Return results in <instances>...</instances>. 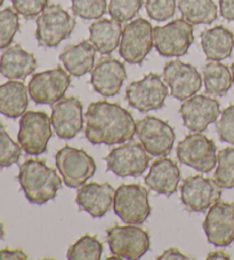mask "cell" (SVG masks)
Returning <instances> with one entry per match:
<instances>
[{
    "label": "cell",
    "mask_w": 234,
    "mask_h": 260,
    "mask_svg": "<svg viewBox=\"0 0 234 260\" xmlns=\"http://www.w3.org/2000/svg\"><path fill=\"white\" fill-rule=\"evenodd\" d=\"M28 92L24 83L19 80L0 85V114L13 119L21 117L29 106Z\"/></svg>",
    "instance_id": "cell-27"
},
{
    "label": "cell",
    "mask_w": 234,
    "mask_h": 260,
    "mask_svg": "<svg viewBox=\"0 0 234 260\" xmlns=\"http://www.w3.org/2000/svg\"><path fill=\"white\" fill-rule=\"evenodd\" d=\"M22 154L20 143L13 140L4 125L0 124V168H8L19 163Z\"/></svg>",
    "instance_id": "cell-33"
},
{
    "label": "cell",
    "mask_w": 234,
    "mask_h": 260,
    "mask_svg": "<svg viewBox=\"0 0 234 260\" xmlns=\"http://www.w3.org/2000/svg\"><path fill=\"white\" fill-rule=\"evenodd\" d=\"M113 210L127 225H142L151 214L148 191L141 185H121L114 192Z\"/></svg>",
    "instance_id": "cell-5"
},
{
    "label": "cell",
    "mask_w": 234,
    "mask_h": 260,
    "mask_svg": "<svg viewBox=\"0 0 234 260\" xmlns=\"http://www.w3.org/2000/svg\"><path fill=\"white\" fill-rule=\"evenodd\" d=\"M4 2H5V0H0V7H2V5L4 4Z\"/></svg>",
    "instance_id": "cell-45"
},
{
    "label": "cell",
    "mask_w": 234,
    "mask_h": 260,
    "mask_svg": "<svg viewBox=\"0 0 234 260\" xmlns=\"http://www.w3.org/2000/svg\"><path fill=\"white\" fill-rule=\"evenodd\" d=\"M153 42L157 52L165 57L185 55L194 42L193 24L184 19H177L164 26L153 28Z\"/></svg>",
    "instance_id": "cell-7"
},
{
    "label": "cell",
    "mask_w": 234,
    "mask_h": 260,
    "mask_svg": "<svg viewBox=\"0 0 234 260\" xmlns=\"http://www.w3.org/2000/svg\"><path fill=\"white\" fill-rule=\"evenodd\" d=\"M102 253L103 244L97 237L86 234L70 246L66 257L70 260H100Z\"/></svg>",
    "instance_id": "cell-30"
},
{
    "label": "cell",
    "mask_w": 234,
    "mask_h": 260,
    "mask_svg": "<svg viewBox=\"0 0 234 260\" xmlns=\"http://www.w3.org/2000/svg\"><path fill=\"white\" fill-rule=\"evenodd\" d=\"M106 234L112 254L120 259H139L150 249L148 233L137 225L113 226Z\"/></svg>",
    "instance_id": "cell-10"
},
{
    "label": "cell",
    "mask_w": 234,
    "mask_h": 260,
    "mask_svg": "<svg viewBox=\"0 0 234 260\" xmlns=\"http://www.w3.org/2000/svg\"><path fill=\"white\" fill-rule=\"evenodd\" d=\"M6 259H17V260H25L28 259V254L22 250H2L0 251V260Z\"/></svg>",
    "instance_id": "cell-40"
},
{
    "label": "cell",
    "mask_w": 234,
    "mask_h": 260,
    "mask_svg": "<svg viewBox=\"0 0 234 260\" xmlns=\"http://www.w3.org/2000/svg\"><path fill=\"white\" fill-rule=\"evenodd\" d=\"M201 47L207 60L223 61L232 55L234 36L223 25L214 26L201 34Z\"/></svg>",
    "instance_id": "cell-26"
},
{
    "label": "cell",
    "mask_w": 234,
    "mask_h": 260,
    "mask_svg": "<svg viewBox=\"0 0 234 260\" xmlns=\"http://www.w3.org/2000/svg\"><path fill=\"white\" fill-rule=\"evenodd\" d=\"M207 259H231V257L227 253L218 251V252H210Z\"/></svg>",
    "instance_id": "cell-42"
},
{
    "label": "cell",
    "mask_w": 234,
    "mask_h": 260,
    "mask_svg": "<svg viewBox=\"0 0 234 260\" xmlns=\"http://www.w3.org/2000/svg\"><path fill=\"white\" fill-rule=\"evenodd\" d=\"M123 26L115 20L98 19L89 26V42L102 55H110L120 45Z\"/></svg>",
    "instance_id": "cell-25"
},
{
    "label": "cell",
    "mask_w": 234,
    "mask_h": 260,
    "mask_svg": "<svg viewBox=\"0 0 234 260\" xmlns=\"http://www.w3.org/2000/svg\"><path fill=\"white\" fill-rule=\"evenodd\" d=\"M4 234H5V232H4V225L2 223V221H0V240L4 237Z\"/></svg>",
    "instance_id": "cell-43"
},
{
    "label": "cell",
    "mask_w": 234,
    "mask_h": 260,
    "mask_svg": "<svg viewBox=\"0 0 234 260\" xmlns=\"http://www.w3.org/2000/svg\"><path fill=\"white\" fill-rule=\"evenodd\" d=\"M153 46V26L147 20L138 17L123 29L119 54L127 63L142 64Z\"/></svg>",
    "instance_id": "cell-6"
},
{
    "label": "cell",
    "mask_w": 234,
    "mask_h": 260,
    "mask_svg": "<svg viewBox=\"0 0 234 260\" xmlns=\"http://www.w3.org/2000/svg\"><path fill=\"white\" fill-rule=\"evenodd\" d=\"M177 158L198 172L208 173L217 163V147L211 139L200 132L186 136L177 146Z\"/></svg>",
    "instance_id": "cell-9"
},
{
    "label": "cell",
    "mask_w": 234,
    "mask_h": 260,
    "mask_svg": "<svg viewBox=\"0 0 234 260\" xmlns=\"http://www.w3.org/2000/svg\"><path fill=\"white\" fill-rule=\"evenodd\" d=\"M164 80L170 88L172 96L179 101L196 95L202 86V77L194 66L181 60L167 62L164 68Z\"/></svg>",
    "instance_id": "cell-17"
},
{
    "label": "cell",
    "mask_w": 234,
    "mask_h": 260,
    "mask_svg": "<svg viewBox=\"0 0 234 260\" xmlns=\"http://www.w3.org/2000/svg\"><path fill=\"white\" fill-rule=\"evenodd\" d=\"M37 67L34 55L22 48L20 44L7 47L0 56V74L10 80L25 79Z\"/></svg>",
    "instance_id": "cell-22"
},
{
    "label": "cell",
    "mask_w": 234,
    "mask_h": 260,
    "mask_svg": "<svg viewBox=\"0 0 234 260\" xmlns=\"http://www.w3.org/2000/svg\"><path fill=\"white\" fill-rule=\"evenodd\" d=\"M19 30L20 19L14 8L7 7L0 11V49L11 46Z\"/></svg>",
    "instance_id": "cell-32"
},
{
    "label": "cell",
    "mask_w": 234,
    "mask_h": 260,
    "mask_svg": "<svg viewBox=\"0 0 234 260\" xmlns=\"http://www.w3.org/2000/svg\"><path fill=\"white\" fill-rule=\"evenodd\" d=\"M85 136L92 145H119L134 138L136 123L132 114L118 103L97 101L86 111Z\"/></svg>",
    "instance_id": "cell-1"
},
{
    "label": "cell",
    "mask_w": 234,
    "mask_h": 260,
    "mask_svg": "<svg viewBox=\"0 0 234 260\" xmlns=\"http://www.w3.org/2000/svg\"><path fill=\"white\" fill-rule=\"evenodd\" d=\"M145 8L152 20L164 22L174 16L176 0H146Z\"/></svg>",
    "instance_id": "cell-36"
},
{
    "label": "cell",
    "mask_w": 234,
    "mask_h": 260,
    "mask_svg": "<svg viewBox=\"0 0 234 260\" xmlns=\"http://www.w3.org/2000/svg\"><path fill=\"white\" fill-rule=\"evenodd\" d=\"M168 95V87L159 75L151 73L137 82H133L126 89V100L132 108L141 113L161 109Z\"/></svg>",
    "instance_id": "cell-11"
},
{
    "label": "cell",
    "mask_w": 234,
    "mask_h": 260,
    "mask_svg": "<svg viewBox=\"0 0 234 260\" xmlns=\"http://www.w3.org/2000/svg\"><path fill=\"white\" fill-rule=\"evenodd\" d=\"M19 182L30 203L43 205L56 197L62 180L53 168L38 159H29L20 167Z\"/></svg>",
    "instance_id": "cell-2"
},
{
    "label": "cell",
    "mask_w": 234,
    "mask_h": 260,
    "mask_svg": "<svg viewBox=\"0 0 234 260\" xmlns=\"http://www.w3.org/2000/svg\"><path fill=\"white\" fill-rule=\"evenodd\" d=\"M207 241L217 248H226L234 242V203L218 201L209 208L204 221Z\"/></svg>",
    "instance_id": "cell-15"
},
{
    "label": "cell",
    "mask_w": 234,
    "mask_h": 260,
    "mask_svg": "<svg viewBox=\"0 0 234 260\" xmlns=\"http://www.w3.org/2000/svg\"><path fill=\"white\" fill-rule=\"evenodd\" d=\"M115 189L109 182H91L79 188L75 203L80 210L91 214L93 218H102L111 209Z\"/></svg>",
    "instance_id": "cell-21"
},
{
    "label": "cell",
    "mask_w": 234,
    "mask_h": 260,
    "mask_svg": "<svg viewBox=\"0 0 234 260\" xmlns=\"http://www.w3.org/2000/svg\"><path fill=\"white\" fill-rule=\"evenodd\" d=\"M107 171L119 177H139L146 171L151 157L142 143L126 142L114 148L105 157Z\"/></svg>",
    "instance_id": "cell-14"
},
{
    "label": "cell",
    "mask_w": 234,
    "mask_h": 260,
    "mask_svg": "<svg viewBox=\"0 0 234 260\" xmlns=\"http://www.w3.org/2000/svg\"><path fill=\"white\" fill-rule=\"evenodd\" d=\"M183 123L192 132H204L218 119V100L207 95H193L186 99L179 108Z\"/></svg>",
    "instance_id": "cell-18"
},
{
    "label": "cell",
    "mask_w": 234,
    "mask_h": 260,
    "mask_svg": "<svg viewBox=\"0 0 234 260\" xmlns=\"http://www.w3.org/2000/svg\"><path fill=\"white\" fill-rule=\"evenodd\" d=\"M136 134L147 154L155 157H166L173 150L176 139L174 128L167 122H164L154 116L138 120Z\"/></svg>",
    "instance_id": "cell-12"
},
{
    "label": "cell",
    "mask_w": 234,
    "mask_h": 260,
    "mask_svg": "<svg viewBox=\"0 0 234 260\" xmlns=\"http://www.w3.org/2000/svg\"><path fill=\"white\" fill-rule=\"evenodd\" d=\"M96 49L89 40L66 46L60 54L65 70L74 77H82L94 69Z\"/></svg>",
    "instance_id": "cell-24"
},
{
    "label": "cell",
    "mask_w": 234,
    "mask_h": 260,
    "mask_svg": "<svg viewBox=\"0 0 234 260\" xmlns=\"http://www.w3.org/2000/svg\"><path fill=\"white\" fill-rule=\"evenodd\" d=\"M52 138V120L43 111H25L21 116L17 140L25 154L39 156L47 150Z\"/></svg>",
    "instance_id": "cell-8"
},
{
    "label": "cell",
    "mask_w": 234,
    "mask_h": 260,
    "mask_svg": "<svg viewBox=\"0 0 234 260\" xmlns=\"http://www.w3.org/2000/svg\"><path fill=\"white\" fill-rule=\"evenodd\" d=\"M127 78L123 62L111 56H104L98 60L92 70L91 84L97 93L105 98L116 95Z\"/></svg>",
    "instance_id": "cell-20"
},
{
    "label": "cell",
    "mask_w": 234,
    "mask_h": 260,
    "mask_svg": "<svg viewBox=\"0 0 234 260\" xmlns=\"http://www.w3.org/2000/svg\"><path fill=\"white\" fill-rule=\"evenodd\" d=\"M178 10L193 25L211 24L217 20V6L213 0H179Z\"/></svg>",
    "instance_id": "cell-29"
},
{
    "label": "cell",
    "mask_w": 234,
    "mask_h": 260,
    "mask_svg": "<svg viewBox=\"0 0 234 260\" xmlns=\"http://www.w3.org/2000/svg\"><path fill=\"white\" fill-rule=\"evenodd\" d=\"M11 2L14 11L25 19H34L39 16L48 4V0H11Z\"/></svg>",
    "instance_id": "cell-38"
},
{
    "label": "cell",
    "mask_w": 234,
    "mask_h": 260,
    "mask_svg": "<svg viewBox=\"0 0 234 260\" xmlns=\"http://www.w3.org/2000/svg\"><path fill=\"white\" fill-rule=\"evenodd\" d=\"M232 78H233V83H234V62L232 64Z\"/></svg>",
    "instance_id": "cell-44"
},
{
    "label": "cell",
    "mask_w": 234,
    "mask_h": 260,
    "mask_svg": "<svg viewBox=\"0 0 234 260\" xmlns=\"http://www.w3.org/2000/svg\"><path fill=\"white\" fill-rule=\"evenodd\" d=\"M72 12L84 20H98L107 10L106 0H71Z\"/></svg>",
    "instance_id": "cell-34"
},
{
    "label": "cell",
    "mask_w": 234,
    "mask_h": 260,
    "mask_svg": "<svg viewBox=\"0 0 234 260\" xmlns=\"http://www.w3.org/2000/svg\"><path fill=\"white\" fill-rule=\"evenodd\" d=\"M220 15L228 21H234V0H219Z\"/></svg>",
    "instance_id": "cell-39"
},
{
    "label": "cell",
    "mask_w": 234,
    "mask_h": 260,
    "mask_svg": "<svg viewBox=\"0 0 234 260\" xmlns=\"http://www.w3.org/2000/svg\"><path fill=\"white\" fill-rule=\"evenodd\" d=\"M75 28V19L58 4L47 6L37 19L35 38L39 46L56 47L69 38Z\"/></svg>",
    "instance_id": "cell-3"
},
{
    "label": "cell",
    "mask_w": 234,
    "mask_h": 260,
    "mask_svg": "<svg viewBox=\"0 0 234 260\" xmlns=\"http://www.w3.org/2000/svg\"><path fill=\"white\" fill-rule=\"evenodd\" d=\"M158 260H172V259H191L190 257H187L184 253H182L181 251L175 249V248H170L165 251L163 254H160L158 258Z\"/></svg>",
    "instance_id": "cell-41"
},
{
    "label": "cell",
    "mask_w": 234,
    "mask_h": 260,
    "mask_svg": "<svg viewBox=\"0 0 234 260\" xmlns=\"http://www.w3.org/2000/svg\"><path fill=\"white\" fill-rule=\"evenodd\" d=\"M216 128L220 140L234 145V105L223 110L220 118L216 123Z\"/></svg>",
    "instance_id": "cell-37"
},
{
    "label": "cell",
    "mask_w": 234,
    "mask_h": 260,
    "mask_svg": "<svg viewBox=\"0 0 234 260\" xmlns=\"http://www.w3.org/2000/svg\"><path fill=\"white\" fill-rule=\"evenodd\" d=\"M55 162L63 182L73 189L84 186L96 172V164L92 156L83 149L70 146L57 151Z\"/></svg>",
    "instance_id": "cell-4"
},
{
    "label": "cell",
    "mask_w": 234,
    "mask_h": 260,
    "mask_svg": "<svg viewBox=\"0 0 234 260\" xmlns=\"http://www.w3.org/2000/svg\"><path fill=\"white\" fill-rule=\"evenodd\" d=\"M71 85V76L62 68L34 74L29 82V94L38 105L52 106L64 98Z\"/></svg>",
    "instance_id": "cell-13"
},
{
    "label": "cell",
    "mask_w": 234,
    "mask_h": 260,
    "mask_svg": "<svg viewBox=\"0 0 234 260\" xmlns=\"http://www.w3.org/2000/svg\"><path fill=\"white\" fill-rule=\"evenodd\" d=\"M204 83L206 92L214 96H223L231 89L232 74L228 67L219 61H211L204 67Z\"/></svg>",
    "instance_id": "cell-28"
},
{
    "label": "cell",
    "mask_w": 234,
    "mask_h": 260,
    "mask_svg": "<svg viewBox=\"0 0 234 260\" xmlns=\"http://www.w3.org/2000/svg\"><path fill=\"white\" fill-rule=\"evenodd\" d=\"M144 181L157 194L172 196L176 192L181 181V171L173 159L163 157L151 165Z\"/></svg>",
    "instance_id": "cell-23"
},
{
    "label": "cell",
    "mask_w": 234,
    "mask_h": 260,
    "mask_svg": "<svg viewBox=\"0 0 234 260\" xmlns=\"http://www.w3.org/2000/svg\"><path fill=\"white\" fill-rule=\"evenodd\" d=\"M217 169L214 180L222 189L234 188V148H225L217 155Z\"/></svg>",
    "instance_id": "cell-31"
},
{
    "label": "cell",
    "mask_w": 234,
    "mask_h": 260,
    "mask_svg": "<svg viewBox=\"0 0 234 260\" xmlns=\"http://www.w3.org/2000/svg\"><path fill=\"white\" fill-rule=\"evenodd\" d=\"M52 125L61 139H73L84 126L83 105L76 98H63L53 107Z\"/></svg>",
    "instance_id": "cell-19"
},
{
    "label": "cell",
    "mask_w": 234,
    "mask_h": 260,
    "mask_svg": "<svg viewBox=\"0 0 234 260\" xmlns=\"http://www.w3.org/2000/svg\"><path fill=\"white\" fill-rule=\"evenodd\" d=\"M179 190L182 203L191 212H205L222 196V188L215 180L200 174L184 179Z\"/></svg>",
    "instance_id": "cell-16"
},
{
    "label": "cell",
    "mask_w": 234,
    "mask_h": 260,
    "mask_svg": "<svg viewBox=\"0 0 234 260\" xmlns=\"http://www.w3.org/2000/svg\"><path fill=\"white\" fill-rule=\"evenodd\" d=\"M143 6V0H110L109 14L112 19L125 23L133 20Z\"/></svg>",
    "instance_id": "cell-35"
}]
</instances>
